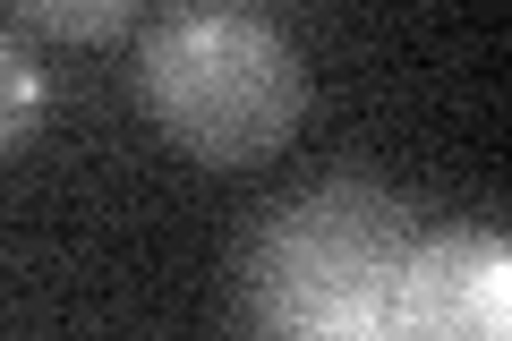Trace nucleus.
<instances>
[{
  "label": "nucleus",
  "mask_w": 512,
  "mask_h": 341,
  "mask_svg": "<svg viewBox=\"0 0 512 341\" xmlns=\"http://www.w3.org/2000/svg\"><path fill=\"white\" fill-rule=\"evenodd\" d=\"M137 94H146L154 128L180 154L239 171V162H274L308 120V69L282 26L248 18V9H214L188 0L163 9L137 43Z\"/></svg>",
  "instance_id": "1"
},
{
  "label": "nucleus",
  "mask_w": 512,
  "mask_h": 341,
  "mask_svg": "<svg viewBox=\"0 0 512 341\" xmlns=\"http://www.w3.org/2000/svg\"><path fill=\"white\" fill-rule=\"evenodd\" d=\"M410 205L384 180L333 171L291 205L256 222L248 239V316L291 341H359L384 333V299L410 256Z\"/></svg>",
  "instance_id": "2"
},
{
  "label": "nucleus",
  "mask_w": 512,
  "mask_h": 341,
  "mask_svg": "<svg viewBox=\"0 0 512 341\" xmlns=\"http://www.w3.org/2000/svg\"><path fill=\"white\" fill-rule=\"evenodd\" d=\"M512 324V248L504 231H453L410 239L402 273H393V299H384V333L410 341H495Z\"/></svg>",
  "instance_id": "3"
},
{
  "label": "nucleus",
  "mask_w": 512,
  "mask_h": 341,
  "mask_svg": "<svg viewBox=\"0 0 512 341\" xmlns=\"http://www.w3.org/2000/svg\"><path fill=\"white\" fill-rule=\"evenodd\" d=\"M43 103H52V94H43V60L0 26V154H18L43 128Z\"/></svg>",
  "instance_id": "4"
},
{
  "label": "nucleus",
  "mask_w": 512,
  "mask_h": 341,
  "mask_svg": "<svg viewBox=\"0 0 512 341\" xmlns=\"http://www.w3.org/2000/svg\"><path fill=\"white\" fill-rule=\"evenodd\" d=\"M9 9L52 43H111L137 26V0H9Z\"/></svg>",
  "instance_id": "5"
}]
</instances>
